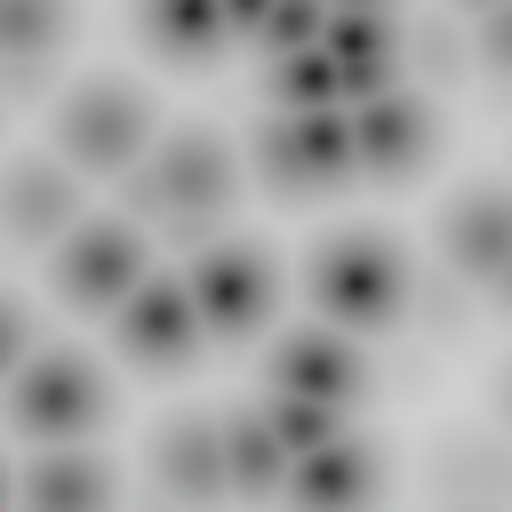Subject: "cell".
Instances as JSON below:
<instances>
[{
    "mask_svg": "<svg viewBox=\"0 0 512 512\" xmlns=\"http://www.w3.org/2000/svg\"><path fill=\"white\" fill-rule=\"evenodd\" d=\"M128 200H136L152 224H168V232L192 240V232H208V224L224 216V200H232V152H224L208 128H176V136L160 144V160L128 176Z\"/></svg>",
    "mask_w": 512,
    "mask_h": 512,
    "instance_id": "cell-2",
    "label": "cell"
},
{
    "mask_svg": "<svg viewBox=\"0 0 512 512\" xmlns=\"http://www.w3.org/2000/svg\"><path fill=\"white\" fill-rule=\"evenodd\" d=\"M272 432L288 440V456H304V448H320V440H336V408L328 400H304V392H280L272 408Z\"/></svg>",
    "mask_w": 512,
    "mask_h": 512,
    "instance_id": "cell-23",
    "label": "cell"
},
{
    "mask_svg": "<svg viewBox=\"0 0 512 512\" xmlns=\"http://www.w3.org/2000/svg\"><path fill=\"white\" fill-rule=\"evenodd\" d=\"M48 280H56V296H72V304H128V288L144 280V240H136L128 224H88V232H72V240L56 248Z\"/></svg>",
    "mask_w": 512,
    "mask_h": 512,
    "instance_id": "cell-7",
    "label": "cell"
},
{
    "mask_svg": "<svg viewBox=\"0 0 512 512\" xmlns=\"http://www.w3.org/2000/svg\"><path fill=\"white\" fill-rule=\"evenodd\" d=\"M504 408H512V368H504Z\"/></svg>",
    "mask_w": 512,
    "mask_h": 512,
    "instance_id": "cell-32",
    "label": "cell"
},
{
    "mask_svg": "<svg viewBox=\"0 0 512 512\" xmlns=\"http://www.w3.org/2000/svg\"><path fill=\"white\" fill-rule=\"evenodd\" d=\"M272 104L280 112H320V104H336L344 96V80H336V56L328 48H296V56H272Z\"/></svg>",
    "mask_w": 512,
    "mask_h": 512,
    "instance_id": "cell-19",
    "label": "cell"
},
{
    "mask_svg": "<svg viewBox=\"0 0 512 512\" xmlns=\"http://www.w3.org/2000/svg\"><path fill=\"white\" fill-rule=\"evenodd\" d=\"M312 304L344 328H392L408 304V264L392 232H336L312 248Z\"/></svg>",
    "mask_w": 512,
    "mask_h": 512,
    "instance_id": "cell-1",
    "label": "cell"
},
{
    "mask_svg": "<svg viewBox=\"0 0 512 512\" xmlns=\"http://www.w3.org/2000/svg\"><path fill=\"white\" fill-rule=\"evenodd\" d=\"M152 472L168 496H224L232 488V456H224V432L208 416H168L160 440H152Z\"/></svg>",
    "mask_w": 512,
    "mask_h": 512,
    "instance_id": "cell-10",
    "label": "cell"
},
{
    "mask_svg": "<svg viewBox=\"0 0 512 512\" xmlns=\"http://www.w3.org/2000/svg\"><path fill=\"white\" fill-rule=\"evenodd\" d=\"M0 32L16 64H40L64 32H72V0H0Z\"/></svg>",
    "mask_w": 512,
    "mask_h": 512,
    "instance_id": "cell-21",
    "label": "cell"
},
{
    "mask_svg": "<svg viewBox=\"0 0 512 512\" xmlns=\"http://www.w3.org/2000/svg\"><path fill=\"white\" fill-rule=\"evenodd\" d=\"M440 256H448L464 280H496V264L512 256V200H504V192H464V200L440 216Z\"/></svg>",
    "mask_w": 512,
    "mask_h": 512,
    "instance_id": "cell-12",
    "label": "cell"
},
{
    "mask_svg": "<svg viewBox=\"0 0 512 512\" xmlns=\"http://www.w3.org/2000/svg\"><path fill=\"white\" fill-rule=\"evenodd\" d=\"M136 24H144V40H152L160 56H176V64H208V56L224 48V32H232L224 0H136Z\"/></svg>",
    "mask_w": 512,
    "mask_h": 512,
    "instance_id": "cell-14",
    "label": "cell"
},
{
    "mask_svg": "<svg viewBox=\"0 0 512 512\" xmlns=\"http://www.w3.org/2000/svg\"><path fill=\"white\" fill-rule=\"evenodd\" d=\"M0 344H8V368H24L32 360V304H0Z\"/></svg>",
    "mask_w": 512,
    "mask_h": 512,
    "instance_id": "cell-25",
    "label": "cell"
},
{
    "mask_svg": "<svg viewBox=\"0 0 512 512\" xmlns=\"http://www.w3.org/2000/svg\"><path fill=\"white\" fill-rule=\"evenodd\" d=\"M104 488H112V480H104L88 456H72L64 440H56V448H48V456L24 472V496H32V504H96Z\"/></svg>",
    "mask_w": 512,
    "mask_h": 512,
    "instance_id": "cell-20",
    "label": "cell"
},
{
    "mask_svg": "<svg viewBox=\"0 0 512 512\" xmlns=\"http://www.w3.org/2000/svg\"><path fill=\"white\" fill-rule=\"evenodd\" d=\"M368 488H376V456L360 440H320L288 464V496H304V504H352Z\"/></svg>",
    "mask_w": 512,
    "mask_h": 512,
    "instance_id": "cell-15",
    "label": "cell"
},
{
    "mask_svg": "<svg viewBox=\"0 0 512 512\" xmlns=\"http://www.w3.org/2000/svg\"><path fill=\"white\" fill-rule=\"evenodd\" d=\"M360 168V144H352V120L336 104L320 112H280L264 128V176L280 184V200H312L328 184H344Z\"/></svg>",
    "mask_w": 512,
    "mask_h": 512,
    "instance_id": "cell-3",
    "label": "cell"
},
{
    "mask_svg": "<svg viewBox=\"0 0 512 512\" xmlns=\"http://www.w3.org/2000/svg\"><path fill=\"white\" fill-rule=\"evenodd\" d=\"M432 488H440V496H512V464H504L488 440H440Z\"/></svg>",
    "mask_w": 512,
    "mask_h": 512,
    "instance_id": "cell-18",
    "label": "cell"
},
{
    "mask_svg": "<svg viewBox=\"0 0 512 512\" xmlns=\"http://www.w3.org/2000/svg\"><path fill=\"white\" fill-rule=\"evenodd\" d=\"M352 144H360V168H376V176H408V168L432 152V112H424L416 96L384 88V96H368V104L352 112Z\"/></svg>",
    "mask_w": 512,
    "mask_h": 512,
    "instance_id": "cell-9",
    "label": "cell"
},
{
    "mask_svg": "<svg viewBox=\"0 0 512 512\" xmlns=\"http://www.w3.org/2000/svg\"><path fill=\"white\" fill-rule=\"evenodd\" d=\"M400 0H328V16H392Z\"/></svg>",
    "mask_w": 512,
    "mask_h": 512,
    "instance_id": "cell-29",
    "label": "cell"
},
{
    "mask_svg": "<svg viewBox=\"0 0 512 512\" xmlns=\"http://www.w3.org/2000/svg\"><path fill=\"white\" fill-rule=\"evenodd\" d=\"M416 64H424L432 80H464V48H456V32H448V24H424V32H416Z\"/></svg>",
    "mask_w": 512,
    "mask_h": 512,
    "instance_id": "cell-24",
    "label": "cell"
},
{
    "mask_svg": "<svg viewBox=\"0 0 512 512\" xmlns=\"http://www.w3.org/2000/svg\"><path fill=\"white\" fill-rule=\"evenodd\" d=\"M320 48L336 56V80H344V96H384L392 88V72H400V32H392V16H328V32H320Z\"/></svg>",
    "mask_w": 512,
    "mask_h": 512,
    "instance_id": "cell-13",
    "label": "cell"
},
{
    "mask_svg": "<svg viewBox=\"0 0 512 512\" xmlns=\"http://www.w3.org/2000/svg\"><path fill=\"white\" fill-rule=\"evenodd\" d=\"M144 128H152V96L128 88V80H88L56 112V136H64V152L80 168H128L136 144H144Z\"/></svg>",
    "mask_w": 512,
    "mask_h": 512,
    "instance_id": "cell-5",
    "label": "cell"
},
{
    "mask_svg": "<svg viewBox=\"0 0 512 512\" xmlns=\"http://www.w3.org/2000/svg\"><path fill=\"white\" fill-rule=\"evenodd\" d=\"M424 328H432V336H464V296L424 288Z\"/></svg>",
    "mask_w": 512,
    "mask_h": 512,
    "instance_id": "cell-26",
    "label": "cell"
},
{
    "mask_svg": "<svg viewBox=\"0 0 512 512\" xmlns=\"http://www.w3.org/2000/svg\"><path fill=\"white\" fill-rule=\"evenodd\" d=\"M272 384L344 408V400L360 392V352H352L344 336H328V328H304V336H288V344L272 352Z\"/></svg>",
    "mask_w": 512,
    "mask_h": 512,
    "instance_id": "cell-11",
    "label": "cell"
},
{
    "mask_svg": "<svg viewBox=\"0 0 512 512\" xmlns=\"http://www.w3.org/2000/svg\"><path fill=\"white\" fill-rule=\"evenodd\" d=\"M320 32H328V0H272V16L256 24V40H264L272 56L320 48Z\"/></svg>",
    "mask_w": 512,
    "mask_h": 512,
    "instance_id": "cell-22",
    "label": "cell"
},
{
    "mask_svg": "<svg viewBox=\"0 0 512 512\" xmlns=\"http://www.w3.org/2000/svg\"><path fill=\"white\" fill-rule=\"evenodd\" d=\"M488 288H496V304H504V312H512V256H504V264H496V280H488Z\"/></svg>",
    "mask_w": 512,
    "mask_h": 512,
    "instance_id": "cell-30",
    "label": "cell"
},
{
    "mask_svg": "<svg viewBox=\"0 0 512 512\" xmlns=\"http://www.w3.org/2000/svg\"><path fill=\"white\" fill-rule=\"evenodd\" d=\"M272 296H280V280H272V256H264V248H208V256L192 264V304H200L208 336H248V328H264V320H272Z\"/></svg>",
    "mask_w": 512,
    "mask_h": 512,
    "instance_id": "cell-6",
    "label": "cell"
},
{
    "mask_svg": "<svg viewBox=\"0 0 512 512\" xmlns=\"http://www.w3.org/2000/svg\"><path fill=\"white\" fill-rule=\"evenodd\" d=\"M224 456H232V488H256V496H272V488H288V440L272 432V416H256V408H240L232 424H224Z\"/></svg>",
    "mask_w": 512,
    "mask_h": 512,
    "instance_id": "cell-17",
    "label": "cell"
},
{
    "mask_svg": "<svg viewBox=\"0 0 512 512\" xmlns=\"http://www.w3.org/2000/svg\"><path fill=\"white\" fill-rule=\"evenodd\" d=\"M224 16H232V32H256L272 16V0H224Z\"/></svg>",
    "mask_w": 512,
    "mask_h": 512,
    "instance_id": "cell-28",
    "label": "cell"
},
{
    "mask_svg": "<svg viewBox=\"0 0 512 512\" xmlns=\"http://www.w3.org/2000/svg\"><path fill=\"white\" fill-rule=\"evenodd\" d=\"M480 48H488V64L512 80V0H504V8H488V32H480Z\"/></svg>",
    "mask_w": 512,
    "mask_h": 512,
    "instance_id": "cell-27",
    "label": "cell"
},
{
    "mask_svg": "<svg viewBox=\"0 0 512 512\" xmlns=\"http://www.w3.org/2000/svg\"><path fill=\"white\" fill-rule=\"evenodd\" d=\"M104 416V376L80 352H32L16 368V424L32 440H80Z\"/></svg>",
    "mask_w": 512,
    "mask_h": 512,
    "instance_id": "cell-4",
    "label": "cell"
},
{
    "mask_svg": "<svg viewBox=\"0 0 512 512\" xmlns=\"http://www.w3.org/2000/svg\"><path fill=\"white\" fill-rule=\"evenodd\" d=\"M72 176L56 168V160H16L8 168V224L24 232V240H48V232H64L72 224Z\"/></svg>",
    "mask_w": 512,
    "mask_h": 512,
    "instance_id": "cell-16",
    "label": "cell"
},
{
    "mask_svg": "<svg viewBox=\"0 0 512 512\" xmlns=\"http://www.w3.org/2000/svg\"><path fill=\"white\" fill-rule=\"evenodd\" d=\"M200 328H208V320H200L192 288H176V280H136L128 304H120V320H112L120 352L144 360V368H176V360L200 344Z\"/></svg>",
    "mask_w": 512,
    "mask_h": 512,
    "instance_id": "cell-8",
    "label": "cell"
},
{
    "mask_svg": "<svg viewBox=\"0 0 512 512\" xmlns=\"http://www.w3.org/2000/svg\"><path fill=\"white\" fill-rule=\"evenodd\" d=\"M464 8H504V0H464Z\"/></svg>",
    "mask_w": 512,
    "mask_h": 512,
    "instance_id": "cell-31",
    "label": "cell"
}]
</instances>
